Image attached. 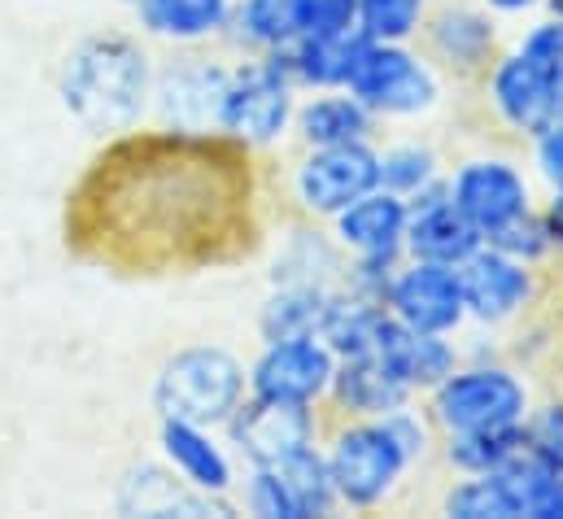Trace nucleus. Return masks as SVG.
Listing matches in <instances>:
<instances>
[{
	"mask_svg": "<svg viewBox=\"0 0 563 519\" xmlns=\"http://www.w3.org/2000/svg\"><path fill=\"white\" fill-rule=\"evenodd\" d=\"M407 201L389 188L363 192L354 206H345L328 232L341 245L345 258H407Z\"/></svg>",
	"mask_w": 563,
	"mask_h": 519,
	"instance_id": "20",
	"label": "nucleus"
},
{
	"mask_svg": "<svg viewBox=\"0 0 563 519\" xmlns=\"http://www.w3.org/2000/svg\"><path fill=\"white\" fill-rule=\"evenodd\" d=\"M533 519H563V472L560 467L551 472V481H547V489H542V498H538V507H533Z\"/></svg>",
	"mask_w": 563,
	"mask_h": 519,
	"instance_id": "38",
	"label": "nucleus"
},
{
	"mask_svg": "<svg viewBox=\"0 0 563 519\" xmlns=\"http://www.w3.org/2000/svg\"><path fill=\"white\" fill-rule=\"evenodd\" d=\"M219 432L245 467H272L288 454L323 441V415L310 406H284L250 393Z\"/></svg>",
	"mask_w": 563,
	"mask_h": 519,
	"instance_id": "14",
	"label": "nucleus"
},
{
	"mask_svg": "<svg viewBox=\"0 0 563 519\" xmlns=\"http://www.w3.org/2000/svg\"><path fill=\"white\" fill-rule=\"evenodd\" d=\"M345 275V254L332 241V232H319L310 219H292L280 236V254L272 262V284H319L336 288Z\"/></svg>",
	"mask_w": 563,
	"mask_h": 519,
	"instance_id": "27",
	"label": "nucleus"
},
{
	"mask_svg": "<svg viewBox=\"0 0 563 519\" xmlns=\"http://www.w3.org/2000/svg\"><path fill=\"white\" fill-rule=\"evenodd\" d=\"M476 84H481V97L494 123L525 144L563 114V88L516 48H503Z\"/></svg>",
	"mask_w": 563,
	"mask_h": 519,
	"instance_id": "12",
	"label": "nucleus"
},
{
	"mask_svg": "<svg viewBox=\"0 0 563 519\" xmlns=\"http://www.w3.org/2000/svg\"><path fill=\"white\" fill-rule=\"evenodd\" d=\"M538 389L525 367L507 358H459V367L423 393V410L441 432H472V428H516L529 419Z\"/></svg>",
	"mask_w": 563,
	"mask_h": 519,
	"instance_id": "4",
	"label": "nucleus"
},
{
	"mask_svg": "<svg viewBox=\"0 0 563 519\" xmlns=\"http://www.w3.org/2000/svg\"><path fill=\"white\" fill-rule=\"evenodd\" d=\"M494 18H525V13H542L547 0H481Z\"/></svg>",
	"mask_w": 563,
	"mask_h": 519,
	"instance_id": "39",
	"label": "nucleus"
},
{
	"mask_svg": "<svg viewBox=\"0 0 563 519\" xmlns=\"http://www.w3.org/2000/svg\"><path fill=\"white\" fill-rule=\"evenodd\" d=\"M445 192L454 210L485 236H503L516 228L525 214L538 210V188L533 175L511 157V153H467L445 170Z\"/></svg>",
	"mask_w": 563,
	"mask_h": 519,
	"instance_id": "7",
	"label": "nucleus"
},
{
	"mask_svg": "<svg viewBox=\"0 0 563 519\" xmlns=\"http://www.w3.org/2000/svg\"><path fill=\"white\" fill-rule=\"evenodd\" d=\"M245 397H250V363H241L223 345L175 350L157 367L148 389L157 419H188L206 428H223Z\"/></svg>",
	"mask_w": 563,
	"mask_h": 519,
	"instance_id": "5",
	"label": "nucleus"
},
{
	"mask_svg": "<svg viewBox=\"0 0 563 519\" xmlns=\"http://www.w3.org/2000/svg\"><path fill=\"white\" fill-rule=\"evenodd\" d=\"M292 26L306 40H332L358 31V0H292Z\"/></svg>",
	"mask_w": 563,
	"mask_h": 519,
	"instance_id": "35",
	"label": "nucleus"
},
{
	"mask_svg": "<svg viewBox=\"0 0 563 519\" xmlns=\"http://www.w3.org/2000/svg\"><path fill=\"white\" fill-rule=\"evenodd\" d=\"M328 292L319 284H272L258 306V336L284 341V336H319Z\"/></svg>",
	"mask_w": 563,
	"mask_h": 519,
	"instance_id": "29",
	"label": "nucleus"
},
{
	"mask_svg": "<svg viewBox=\"0 0 563 519\" xmlns=\"http://www.w3.org/2000/svg\"><path fill=\"white\" fill-rule=\"evenodd\" d=\"M529 162H533L538 184H542L551 197H563V114L547 131H538V135L529 140Z\"/></svg>",
	"mask_w": 563,
	"mask_h": 519,
	"instance_id": "37",
	"label": "nucleus"
},
{
	"mask_svg": "<svg viewBox=\"0 0 563 519\" xmlns=\"http://www.w3.org/2000/svg\"><path fill=\"white\" fill-rule=\"evenodd\" d=\"M376 166H380V188L398 192L402 201L445 179V157L437 153L432 140H420V135L376 144Z\"/></svg>",
	"mask_w": 563,
	"mask_h": 519,
	"instance_id": "31",
	"label": "nucleus"
},
{
	"mask_svg": "<svg viewBox=\"0 0 563 519\" xmlns=\"http://www.w3.org/2000/svg\"><path fill=\"white\" fill-rule=\"evenodd\" d=\"M236 507L258 519H328L341 511L323 445H306L272 467H250Z\"/></svg>",
	"mask_w": 563,
	"mask_h": 519,
	"instance_id": "11",
	"label": "nucleus"
},
{
	"mask_svg": "<svg viewBox=\"0 0 563 519\" xmlns=\"http://www.w3.org/2000/svg\"><path fill=\"white\" fill-rule=\"evenodd\" d=\"M223 40H228L232 48H241L245 57L276 53V48H284L288 40H297V26H292V0H236Z\"/></svg>",
	"mask_w": 563,
	"mask_h": 519,
	"instance_id": "30",
	"label": "nucleus"
},
{
	"mask_svg": "<svg viewBox=\"0 0 563 519\" xmlns=\"http://www.w3.org/2000/svg\"><path fill=\"white\" fill-rule=\"evenodd\" d=\"M128 4H132V0H128Z\"/></svg>",
	"mask_w": 563,
	"mask_h": 519,
	"instance_id": "41",
	"label": "nucleus"
},
{
	"mask_svg": "<svg viewBox=\"0 0 563 519\" xmlns=\"http://www.w3.org/2000/svg\"><path fill=\"white\" fill-rule=\"evenodd\" d=\"M380 119L345 88L328 92H301L292 114V140L301 148H328V144H372Z\"/></svg>",
	"mask_w": 563,
	"mask_h": 519,
	"instance_id": "23",
	"label": "nucleus"
},
{
	"mask_svg": "<svg viewBox=\"0 0 563 519\" xmlns=\"http://www.w3.org/2000/svg\"><path fill=\"white\" fill-rule=\"evenodd\" d=\"M385 310L416 332L437 336H459L467 328V301H463V279L459 266L441 262L402 258L389 288H385Z\"/></svg>",
	"mask_w": 563,
	"mask_h": 519,
	"instance_id": "16",
	"label": "nucleus"
},
{
	"mask_svg": "<svg viewBox=\"0 0 563 519\" xmlns=\"http://www.w3.org/2000/svg\"><path fill=\"white\" fill-rule=\"evenodd\" d=\"M407 210H411V219H407V258L463 266L485 245V236L454 210V201L445 192V179H437L432 188L407 197Z\"/></svg>",
	"mask_w": 563,
	"mask_h": 519,
	"instance_id": "19",
	"label": "nucleus"
},
{
	"mask_svg": "<svg viewBox=\"0 0 563 519\" xmlns=\"http://www.w3.org/2000/svg\"><path fill=\"white\" fill-rule=\"evenodd\" d=\"M157 454L197 494L232 503L241 476H236V454L219 437V428L188 423V419H157Z\"/></svg>",
	"mask_w": 563,
	"mask_h": 519,
	"instance_id": "18",
	"label": "nucleus"
},
{
	"mask_svg": "<svg viewBox=\"0 0 563 519\" xmlns=\"http://www.w3.org/2000/svg\"><path fill=\"white\" fill-rule=\"evenodd\" d=\"M441 516L450 519H520V503L503 472L454 476L441 494Z\"/></svg>",
	"mask_w": 563,
	"mask_h": 519,
	"instance_id": "32",
	"label": "nucleus"
},
{
	"mask_svg": "<svg viewBox=\"0 0 563 519\" xmlns=\"http://www.w3.org/2000/svg\"><path fill=\"white\" fill-rule=\"evenodd\" d=\"M411 401H420V397L407 389V380L385 358L367 354V358L336 363V380L328 393L332 419H380V415H394Z\"/></svg>",
	"mask_w": 563,
	"mask_h": 519,
	"instance_id": "22",
	"label": "nucleus"
},
{
	"mask_svg": "<svg viewBox=\"0 0 563 519\" xmlns=\"http://www.w3.org/2000/svg\"><path fill=\"white\" fill-rule=\"evenodd\" d=\"M420 40L428 62L445 79H463V84H476L489 70V62L503 53L498 18L481 0L476 4H432Z\"/></svg>",
	"mask_w": 563,
	"mask_h": 519,
	"instance_id": "17",
	"label": "nucleus"
},
{
	"mask_svg": "<svg viewBox=\"0 0 563 519\" xmlns=\"http://www.w3.org/2000/svg\"><path fill=\"white\" fill-rule=\"evenodd\" d=\"M153 57L132 31L84 35L57 75V97L66 114L92 135L110 140L141 128L153 101Z\"/></svg>",
	"mask_w": 563,
	"mask_h": 519,
	"instance_id": "3",
	"label": "nucleus"
},
{
	"mask_svg": "<svg viewBox=\"0 0 563 519\" xmlns=\"http://www.w3.org/2000/svg\"><path fill=\"white\" fill-rule=\"evenodd\" d=\"M511 48L525 53L542 75H551L563 88V18H555V13L538 18L529 31H520V40Z\"/></svg>",
	"mask_w": 563,
	"mask_h": 519,
	"instance_id": "36",
	"label": "nucleus"
},
{
	"mask_svg": "<svg viewBox=\"0 0 563 519\" xmlns=\"http://www.w3.org/2000/svg\"><path fill=\"white\" fill-rule=\"evenodd\" d=\"M437 454V428L423 406H402L380 419L323 423V459L341 511H385L411 481V472Z\"/></svg>",
	"mask_w": 563,
	"mask_h": 519,
	"instance_id": "2",
	"label": "nucleus"
},
{
	"mask_svg": "<svg viewBox=\"0 0 563 519\" xmlns=\"http://www.w3.org/2000/svg\"><path fill=\"white\" fill-rule=\"evenodd\" d=\"M345 92H354L380 123H411L441 106L445 75L428 62L423 48L363 40Z\"/></svg>",
	"mask_w": 563,
	"mask_h": 519,
	"instance_id": "6",
	"label": "nucleus"
},
{
	"mask_svg": "<svg viewBox=\"0 0 563 519\" xmlns=\"http://www.w3.org/2000/svg\"><path fill=\"white\" fill-rule=\"evenodd\" d=\"M525 450V423L516 428H472V432H441L437 437V459L454 476H485L507 467Z\"/></svg>",
	"mask_w": 563,
	"mask_h": 519,
	"instance_id": "28",
	"label": "nucleus"
},
{
	"mask_svg": "<svg viewBox=\"0 0 563 519\" xmlns=\"http://www.w3.org/2000/svg\"><path fill=\"white\" fill-rule=\"evenodd\" d=\"M376 358H385L402 380L407 389L423 397L432 393L454 367H459V345L454 336H437V332H416V328H402L394 314L380 332V345H376Z\"/></svg>",
	"mask_w": 563,
	"mask_h": 519,
	"instance_id": "25",
	"label": "nucleus"
},
{
	"mask_svg": "<svg viewBox=\"0 0 563 519\" xmlns=\"http://www.w3.org/2000/svg\"><path fill=\"white\" fill-rule=\"evenodd\" d=\"M358 44L363 35L350 31V35H332V40H288L276 53H263L272 57L284 70V79L297 88V92H328V88H345L350 84V70H354V57H358Z\"/></svg>",
	"mask_w": 563,
	"mask_h": 519,
	"instance_id": "26",
	"label": "nucleus"
},
{
	"mask_svg": "<svg viewBox=\"0 0 563 519\" xmlns=\"http://www.w3.org/2000/svg\"><path fill=\"white\" fill-rule=\"evenodd\" d=\"M254 153L223 131H123L66 197V245L114 275H192L258 250Z\"/></svg>",
	"mask_w": 563,
	"mask_h": 519,
	"instance_id": "1",
	"label": "nucleus"
},
{
	"mask_svg": "<svg viewBox=\"0 0 563 519\" xmlns=\"http://www.w3.org/2000/svg\"><path fill=\"white\" fill-rule=\"evenodd\" d=\"M432 0H358V35L376 44L420 40Z\"/></svg>",
	"mask_w": 563,
	"mask_h": 519,
	"instance_id": "33",
	"label": "nucleus"
},
{
	"mask_svg": "<svg viewBox=\"0 0 563 519\" xmlns=\"http://www.w3.org/2000/svg\"><path fill=\"white\" fill-rule=\"evenodd\" d=\"M332 380H336V354L323 345V336L263 341L250 363V393L284 406L323 410Z\"/></svg>",
	"mask_w": 563,
	"mask_h": 519,
	"instance_id": "13",
	"label": "nucleus"
},
{
	"mask_svg": "<svg viewBox=\"0 0 563 519\" xmlns=\"http://www.w3.org/2000/svg\"><path fill=\"white\" fill-rule=\"evenodd\" d=\"M459 279H463L467 323L489 328V332L520 328L525 319H533V310L547 297V270L498 245H481L459 266Z\"/></svg>",
	"mask_w": 563,
	"mask_h": 519,
	"instance_id": "10",
	"label": "nucleus"
},
{
	"mask_svg": "<svg viewBox=\"0 0 563 519\" xmlns=\"http://www.w3.org/2000/svg\"><path fill=\"white\" fill-rule=\"evenodd\" d=\"M555 367H560V380H563V336H560V345H555Z\"/></svg>",
	"mask_w": 563,
	"mask_h": 519,
	"instance_id": "40",
	"label": "nucleus"
},
{
	"mask_svg": "<svg viewBox=\"0 0 563 519\" xmlns=\"http://www.w3.org/2000/svg\"><path fill=\"white\" fill-rule=\"evenodd\" d=\"M301 92L284 79V70L272 57H245L232 62L223 106H219V131L250 153L276 148L292 135V114H297Z\"/></svg>",
	"mask_w": 563,
	"mask_h": 519,
	"instance_id": "8",
	"label": "nucleus"
},
{
	"mask_svg": "<svg viewBox=\"0 0 563 519\" xmlns=\"http://www.w3.org/2000/svg\"><path fill=\"white\" fill-rule=\"evenodd\" d=\"M236 0H132L136 26L170 48H201L228 35Z\"/></svg>",
	"mask_w": 563,
	"mask_h": 519,
	"instance_id": "24",
	"label": "nucleus"
},
{
	"mask_svg": "<svg viewBox=\"0 0 563 519\" xmlns=\"http://www.w3.org/2000/svg\"><path fill=\"white\" fill-rule=\"evenodd\" d=\"M119 511L123 516H148V519H170V516H236L241 507L228 498H206L192 485H184L166 463H141L123 476L119 485Z\"/></svg>",
	"mask_w": 563,
	"mask_h": 519,
	"instance_id": "21",
	"label": "nucleus"
},
{
	"mask_svg": "<svg viewBox=\"0 0 563 519\" xmlns=\"http://www.w3.org/2000/svg\"><path fill=\"white\" fill-rule=\"evenodd\" d=\"M525 450L563 472V389L542 393L525 419Z\"/></svg>",
	"mask_w": 563,
	"mask_h": 519,
	"instance_id": "34",
	"label": "nucleus"
},
{
	"mask_svg": "<svg viewBox=\"0 0 563 519\" xmlns=\"http://www.w3.org/2000/svg\"><path fill=\"white\" fill-rule=\"evenodd\" d=\"M232 66L206 53H184L170 57L166 66L153 70V119L157 128L175 131H219V106L228 88Z\"/></svg>",
	"mask_w": 563,
	"mask_h": 519,
	"instance_id": "15",
	"label": "nucleus"
},
{
	"mask_svg": "<svg viewBox=\"0 0 563 519\" xmlns=\"http://www.w3.org/2000/svg\"><path fill=\"white\" fill-rule=\"evenodd\" d=\"M288 206L297 219L332 223L345 206H354L363 192L380 188L376 166V140L372 144H328V148H301L288 166Z\"/></svg>",
	"mask_w": 563,
	"mask_h": 519,
	"instance_id": "9",
	"label": "nucleus"
}]
</instances>
